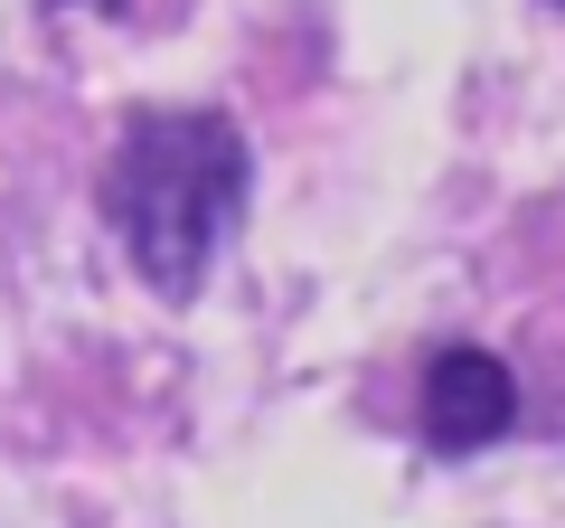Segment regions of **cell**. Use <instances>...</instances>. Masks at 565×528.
<instances>
[{"mask_svg": "<svg viewBox=\"0 0 565 528\" xmlns=\"http://www.w3.org/2000/svg\"><path fill=\"white\" fill-rule=\"evenodd\" d=\"M47 10H122V0H47Z\"/></svg>", "mask_w": 565, "mask_h": 528, "instance_id": "cell-3", "label": "cell"}, {"mask_svg": "<svg viewBox=\"0 0 565 528\" xmlns=\"http://www.w3.org/2000/svg\"><path fill=\"white\" fill-rule=\"evenodd\" d=\"M519 425V378L490 349H444L424 368V444L434 453H481Z\"/></svg>", "mask_w": 565, "mask_h": 528, "instance_id": "cell-2", "label": "cell"}, {"mask_svg": "<svg viewBox=\"0 0 565 528\" xmlns=\"http://www.w3.org/2000/svg\"><path fill=\"white\" fill-rule=\"evenodd\" d=\"M245 133L217 104H151L122 123L114 161H104V226L122 236L132 274L161 303H189L207 284L217 245L245 218Z\"/></svg>", "mask_w": 565, "mask_h": 528, "instance_id": "cell-1", "label": "cell"}]
</instances>
